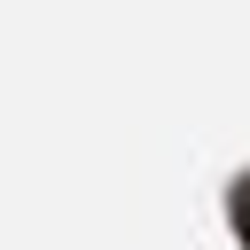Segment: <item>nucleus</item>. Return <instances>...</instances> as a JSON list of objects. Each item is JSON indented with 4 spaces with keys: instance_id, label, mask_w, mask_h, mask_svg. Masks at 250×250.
I'll return each mask as SVG.
<instances>
[{
    "instance_id": "obj_1",
    "label": "nucleus",
    "mask_w": 250,
    "mask_h": 250,
    "mask_svg": "<svg viewBox=\"0 0 250 250\" xmlns=\"http://www.w3.org/2000/svg\"><path fill=\"white\" fill-rule=\"evenodd\" d=\"M234 219H242V234H250V188H242V203H234Z\"/></svg>"
}]
</instances>
